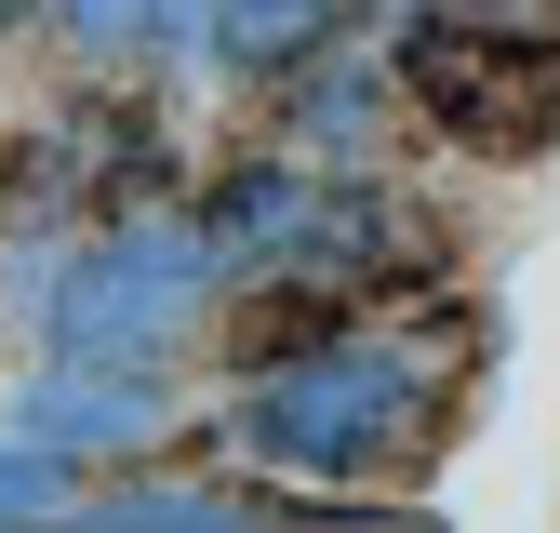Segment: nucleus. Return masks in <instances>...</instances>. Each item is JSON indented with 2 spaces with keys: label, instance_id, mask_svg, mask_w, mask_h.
Wrapping results in <instances>:
<instances>
[{
  "label": "nucleus",
  "instance_id": "nucleus-11",
  "mask_svg": "<svg viewBox=\"0 0 560 533\" xmlns=\"http://www.w3.org/2000/svg\"><path fill=\"white\" fill-rule=\"evenodd\" d=\"M81 54H161V0H54Z\"/></svg>",
  "mask_w": 560,
  "mask_h": 533
},
{
  "label": "nucleus",
  "instance_id": "nucleus-3",
  "mask_svg": "<svg viewBox=\"0 0 560 533\" xmlns=\"http://www.w3.org/2000/svg\"><path fill=\"white\" fill-rule=\"evenodd\" d=\"M400 107H428V133L467 161H534V147H560V27L428 14L400 40Z\"/></svg>",
  "mask_w": 560,
  "mask_h": 533
},
{
  "label": "nucleus",
  "instance_id": "nucleus-8",
  "mask_svg": "<svg viewBox=\"0 0 560 533\" xmlns=\"http://www.w3.org/2000/svg\"><path fill=\"white\" fill-rule=\"evenodd\" d=\"M374 120H387V81H374L361 54H307V67H294V133H307V147L361 161V133H374Z\"/></svg>",
  "mask_w": 560,
  "mask_h": 533
},
{
  "label": "nucleus",
  "instance_id": "nucleus-9",
  "mask_svg": "<svg viewBox=\"0 0 560 533\" xmlns=\"http://www.w3.org/2000/svg\"><path fill=\"white\" fill-rule=\"evenodd\" d=\"M94 520H107V533H241L254 494H228V481H133V494H107Z\"/></svg>",
  "mask_w": 560,
  "mask_h": 533
},
{
  "label": "nucleus",
  "instance_id": "nucleus-4",
  "mask_svg": "<svg viewBox=\"0 0 560 533\" xmlns=\"http://www.w3.org/2000/svg\"><path fill=\"white\" fill-rule=\"evenodd\" d=\"M14 440H54L81 466L148 453V440H174V374L161 360H54L14 387Z\"/></svg>",
  "mask_w": 560,
  "mask_h": 533
},
{
  "label": "nucleus",
  "instance_id": "nucleus-1",
  "mask_svg": "<svg viewBox=\"0 0 560 533\" xmlns=\"http://www.w3.org/2000/svg\"><path fill=\"white\" fill-rule=\"evenodd\" d=\"M428 414H441V360L413 333H320L307 360L254 374L241 440L267 466H294V481H387L428 440Z\"/></svg>",
  "mask_w": 560,
  "mask_h": 533
},
{
  "label": "nucleus",
  "instance_id": "nucleus-6",
  "mask_svg": "<svg viewBox=\"0 0 560 533\" xmlns=\"http://www.w3.org/2000/svg\"><path fill=\"white\" fill-rule=\"evenodd\" d=\"M320 333H347L334 281H307V266H267V281H254V307L228 320V360H241V374H280V360H307Z\"/></svg>",
  "mask_w": 560,
  "mask_h": 533
},
{
  "label": "nucleus",
  "instance_id": "nucleus-12",
  "mask_svg": "<svg viewBox=\"0 0 560 533\" xmlns=\"http://www.w3.org/2000/svg\"><path fill=\"white\" fill-rule=\"evenodd\" d=\"M428 14H521V27H560V0H428Z\"/></svg>",
  "mask_w": 560,
  "mask_h": 533
},
{
  "label": "nucleus",
  "instance_id": "nucleus-5",
  "mask_svg": "<svg viewBox=\"0 0 560 533\" xmlns=\"http://www.w3.org/2000/svg\"><path fill=\"white\" fill-rule=\"evenodd\" d=\"M320 200H334V174H307V161H241L214 200H200V227H214L228 281H267V266H307L320 253ZM307 281H320V266H307Z\"/></svg>",
  "mask_w": 560,
  "mask_h": 533
},
{
  "label": "nucleus",
  "instance_id": "nucleus-13",
  "mask_svg": "<svg viewBox=\"0 0 560 533\" xmlns=\"http://www.w3.org/2000/svg\"><path fill=\"white\" fill-rule=\"evenodd\" d=\"M27 14H54V0H0V27H27Z\"/></svg>",
  "mask_w": 560,
  "mask_h": 533
},
{
  "label": "nucleus",
  "instance_id": "nucleus-2",
  "mask_svg": "<svg viewBox=\"0 0 560 533\" xmlns=\"http://www.w3.org/2000/svg\"><path fill=\"white\" fill-rule=\"evenodd\" d=\"M214 294H228L214 227L161 214V200H120L94 240H67L54 294H40V333H54V360H174Z\"/></svg>",
  "mask_w": 560,
  "mask_h": 533
},
{
  "label": "nucleus",
  "instance_id": "nucleus-7",
  "mask_svg": "<svg viewBox=\"0 0 560 533\" xmlns=\"http://www.w3.org/2000/svg\"><path fill=\"white\" fill-rule=\"evenodd\" d=\"M347 0H228L214 14V67H254V81H294L307 54H334Z\"/></svg>",
  "mask_w": 560,
  "mask_h": 533
},
{
  "label": "nucleus",
  "instance_id": "nucleus-10",
  "mask_svg": "<svg viewBox=\"0 0 560 533\" xmlns=\"http://www.w3.org/2000/svg\"><path fill=\"white\" fill-rule=\"evenodd\" d=\"M67 507H81V453L0 427V533H40V520H67Z\"/></svg>",
  "mask_w": 560,
  "mask_h": 533
}]
</instances>
